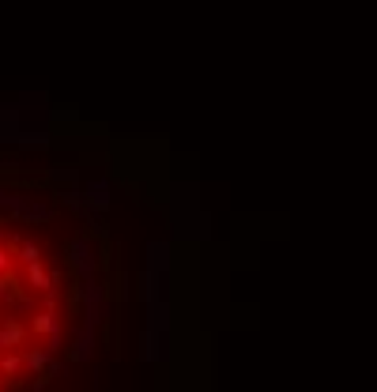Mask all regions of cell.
I'll use <instances>...</instances> for the list:
<instances>
[{
	"instance_id": "cell-1",
	"label": "cell",
	"mask_w": 377,
	"mask_h": 392,
	"mask_svg": "<svg viewBox=\"0 0 377 392\" xmlns=\"http://www.w3.org/2000/svg\"><path fill=\"white\" fill-rule=\"evenodd\" d=\"M79 321V287L61 238L0 215V389L53 373Z\"/></svg>"
}]
</instances>
